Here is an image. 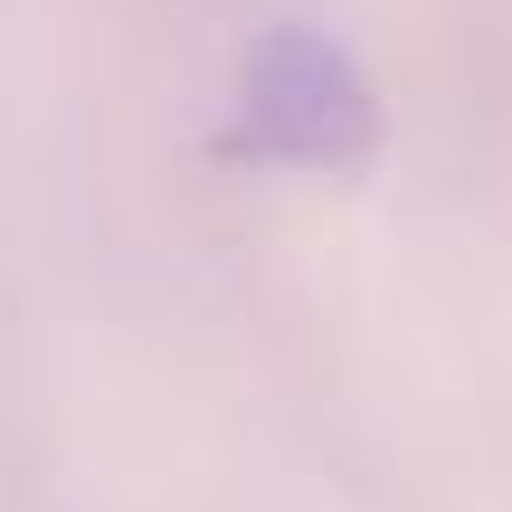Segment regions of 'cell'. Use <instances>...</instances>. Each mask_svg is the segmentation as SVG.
<instances>
[{
  "label": "cell",
  "instance_id": "cell-1",
  "mask_svg": "<svg viewBox=\"0 0 512 512\" xmlns=\"http://www.w3.org/2000/svg\"><path fill=\"white\" fill-rule=\"evenodd\" d=\"M228 143L247 162H275V171H361L380 152V86L313 19H275L238 57Z\"/></svg>",
  "mask_w": 512,
  "mask_h": 512
}]
</instances>
